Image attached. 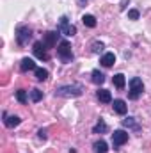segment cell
Instances as JSON below:
<instances>
[{
	"label": "cell",
	"mask_w": 151,
	"mask_h": 153,
	"mask_svg": "<svg viewBox=\"0 0 151 153\" xmlns=\"http://www.w3.org/2000/svg\"><path fill=\"white\" fill-rule=\"evenodd\" d=\"M57 57H59V61H61V62H64V64L73 62L75 53H73L71 45H70V41H68V39L59 41V45H57Z\"/></svg>",
	"instance_id": "obj_2"
},
{
	"label": "cell",
	"mask_w": 151,
	"mask_h": 153,
	"mask_svg": "<svg viewBox=\"0 0 151 153\" xmlns=\"http://www.w3.org/2000/svg\"><path fill=\"white\" fill-rule=\"evenodd\" d=\"M32 52H34V55L38 57L39 61H48V46L43 43V41H36L34 43V46H32Z\"/></svg>",
	"instance_id": "obj_7"
},
{
	"label": "cell",
	"mask_w": 151,
	"mask_h": 153,
	"mask_svg": "<svg viewBox=\"0 0 151 153\" xmlns=\"http://www.w3.org/2000/svg\"><path fill=\"white\" fill-rule=\"evenodd\" d=\"M30 39H32V30L27 25H18L16 27V43L20 46H25Z\"/></svg>",
	"instance_id": "obj_5"
},
{
	"label": "cell",
	"mask_w": 151,
	"mask_h": 153,
	"mask_svg": "<svg viewBox=\"0 0 151 153\" xmlns=\"http://www.w3.org/2000/svg\"><path fill=\"white\" fill-rule=\"evenodd\" d=\"M123 126H126V128H130V130H133V132H141L139 123H137L135 117H132V116H128V117L123 119Z\"/></svg>",
	"instance_id": "obj_14"
},
{
	"label": "cell",
	"mask_w": 151,
	"mask_h": 153,
	"mask_svg": "<svg viewBox=\"0 0 151 153\" xmlns=\"http://www.w3.org/2000/svg\"><path fill=\"white\" fill-rule=\"evenodd\" d=\"M34 75H36V78H38L39 82H44L50 73H48V70H44V68H36V70H34Z\"/></svg>",
	"instance_id": "obj_21"
},
{
	"label": "cell",
	"mask_w": 151,
	"mask_h": 153,
	"mask_svg": "<svg viewBox=\"0 0 151 153\" xmlns=\"http://www.w3.org/2000/svg\"><path fill=\"white\" fill-rule=\"evenodd\" d=\"M114 112H115V114H119V116H124L126 114V112H128V105H126V102H124V100H119V98H117V100H114Z\"/></svg>",
	"instance_id": "obj_10"
},
{
	"label": "cell",
	"mask_w": 151,
	"mask_h": 153,
	"mask_svg": "<svg viewBox=\"0 0 151 153\" xmlns=\"http://www.w3.org/2000/svg\"><path fill=\"white\" fill-rule=\"evenodd\" d=\"M128 4H130V0H123V2H121V11H124Z\"/></svg>",
	"instance_id": "obj_26"
},
{
	"label": "cell",
	"mask_w": 151,
	"mask_h": 153,
	"mask_svg": "<svg viewBox=\"0 0 151 153\" xmlns=\"http://www.w3.org/2000/svg\"><path fill=\"white\" fill-rule=\"evenodd\" d=\"M107 132H109V125L105 123V119L100 117L98 123L93 126V134H100V135H101V134H107Z\"/></svg>",
	"instance_id": "obj_15"
},
{
	"label": "cell",
	"mask_w": 151,
	"mask_h": 153,
	"mask_svg": "<svg viewBox=\"0 0 151 153\" xmlns=\"http://www.w3.org/2000/svg\"><path fill=\"white\" fill-rule=\"evenodd\" d=\"M144 93V84L139 76H133L130 80V93H128V98L130 100H139L141 94Z\"/></svg>",
	"instance_id": "obj_4"
},
{
	"label": "cell",
	"mask_w": 151,
	"mask_h": 153,
	"mask_svg": "<svg viewBox=\"0 0 151 153\" xmlns=\"http://www.w3.org/2000/svg\"><path fill=\"white\" fill-rule=\"evenodd\" d=\"M38 66H36V62L30 59V57H23L21 59V62H20V71H23V73H27V71H34Z\"/></svg>",
	"instance_id": "obj_9"
},
{
	"label": "cell",
	"mask_w": 151,
	"mask_h": 153,
	"mask_svg": "<svg viewBox=\"0 0 151 153\" xmlns=\"http://www.w3.org/2000/svg\"><path fill=\"white\" fill-rule=\"evenodd\" d=\"M82 23H84L87 29H94V27L98 25V22H96V18H94L93 14H84V16H82Z\"/></svg>",
	"instance_id": "obj_17"
},
{
	"label": "cell",
	"mask_w": 151,
	"mask_h": 153,
	"mask_svg": "<svg viewBox=\"0 0 151 153\" xmlns=\"http://www.w3.org/2000/svg\"><path fill=\"white\" fill-rule=\"evenodd\" d=\"M128 18H130V20H139V18H141V13H139L137 9H130V11H128Z\"/></svg>",
	"instance_id": "obj_24"
},
{
	"label": "cell",
	"mask_w": 151,
	"mask_h": 153,
	"mask_svg": "<svg viewBox=\"0 0 151 153\" xmlns=\"http://www.w3.org/2000/svg\"><path fill=\"white\" fill-rule=\"evenodd\" d=\"M16 100H18L20 103H27V102H29L27 91H25V89H18V91H16Z\"/></svg>",
	"instance_id": "obj_23"
},
{
	"label": "cell",
	"mask_w": 151,
	"mask_h": 153,
	"mask_svg": "<svg viewBox=\"0 0 151 153\" xmlns=\"http://www.w3.org/2000/svg\"><path fill=\"white\" fill-rule=\"evenodd\" d=\"M128 143V132H124V130H114L112 134V146L114 150H119L123 144H126Z\"/></svg>",
	"instance_id": "obj_6"
},
{
	"label": "cell",
	"mask_w": 151,
	"mask_h": 153,
	"mask_svg": "<svg viewBox=\"0 0 151 153\" xmlns=\"http://www.w3.org/2000/svg\"><path fill=\"white\" fill-rule=\"evenodd\" d=\"M93 150H94V153H109V144H107L103 139H98V141L93 144Z\"/></svg>",
	"instance_id": "obj_16"
},
{
	"label": "cell",
	"mask_w": 151,
	"mask_h": 153,
	"mask_svg": "<svg viewBox=\"0 0 151 153\" xmlns=\"http://www.w3.org/2000/svg\"><path fill=\"white\" fill-rule=\"evenodd\" d=\"M57 38H59L57 32H46L44 38H43V43H44L48 48H53L55 45H59V43H57Z\"/></svg>",
	"instance_id": "obj_13"
},
{
	"label": "cell",
	"mask_w": 151,
	"mask_h": 153,
	"mask_svg": "<svg viewBox=\"0 0 151 153\" xmlns=\"http://www.w3.org/2000/svg\"><path fill=\"white\" fill-rule=\"evenodd\" d=\"M100 62H101V66H103V68H110V66L115 64V55H114L112 52H107V53H103V55H101Z\"/></svg>",
	"instance_id": "obj_12"
},
{
	"label": "cell",
	"mask_w": 151,
	"mask_h": 153,
	"mask_svg": "<svg viewBox=\"0 0 151 153\" xmlns=\"http://www.w3.org/2000/svg\"><path fill=\"white\" fill-rule=\"evenodd\" d=\"M96 96H98V100H100L101 103H110V102H112V94H110L109 89L100 87V89L96 91Z\"/></svg>",
	"instance_id": "obj_11"
},
{
	"label": "cell",
	"mask_w": 151,
	"mask_h": 153,
	"mask_svg": "<svg viewBox=\"0 0 151 153\" xmlns=\"http://www.w3.org/2000/svg\"><path fill=\"white\" fill-rule=\"evenodd\" d=\"M38 137L39 139H43V141L46 139V130H44V128H39L38 130Z\"/></svg>",
	"instance_id": "obj_25"
},
{
	"label": "cell",
	"mask_w": 151,
	"mask_h": 153,
	"mask_svg": "<svg viewBox=\"0 0 151 153\" xmlns=\"http://www.w3.org/2000/svg\"><path fill=\"white\" fill-rule=\"evenodd\" d=\"M2 117H4V125H5L7 128H14V126H18V125L21 123V119H20L18 116H9L5 111L2 112Z\"/></svg>",
	"instance_id": "obj_8"
},
{
	"label": "cell",
	"mask_w": 151,
	"mask_h": 153,
	"mask_svg": "<svg viewBox=\"0 0 151 153\" xmlns=\"http://www.w3.org/2000/svg\"><path fill=\"white\" fill-rule=\"evenodd\" d=\"M85 91V87L80 82H73V84H66V85H57L53 94L59 98H78L82 96Z\"/></svg>",
	"instance_id": "obj_1"
},
{
	"label": "cell",
	"mask_w": 151,
	"mask_h": 153,
	"mask_svg": "<svg viewBox=\"0 0 151 153\" xmlns=\"http://www.w3.org/2000/svg\"><path fill=\"white\" fill-rule=\"evenodd\" d=\"M78 2H80V4H85V2H87V0H78Z\"/></svg>",
	"instance_id": "obj_27"
},
{
	"label": "cell",
	"mask_w": 151,
	"mask_h": 153,
	"mask_svg": "<svg viewBox=\"0 0 151 153\" xmlns=\"http://www.w3.org/2000/svg\"><path fill=\"white\" fill-rule=\"evenodd\" d=\"M57 32H59V34H62V36H66V38H71V36H75V34H76V27L73 25V23H70V18L64 14V16H61V18H59Z\"/></svg>",
	"instance_id": "obj_3"
},
{
	"label": "cell",
	"mask_w": 151,
	"mask_h": 153,
	"mask_svg": "<svg viewBox=\"0 0 151 153\" xmlns=\"http://www.w3.org/2000/svg\"><path fill=\"white\" fill-rule=\"evenodd\" d=\"M91 82L96 84V85H101V84L105 82V75H103L100 70H94V71L91 73Z\"/></svg>",
	"instance_id": "obj_18"
},
{
	"label": "cell",
	"mask_w": 151,
	"mask_h": 153,
	"mask_svg": "<svg viewBox=\"0 0 151 153\" xmlns=\"http://www.w3.org/2000/svg\"><path fill=\"white\" fill-rule=\"evenodd\" d=\"M112 84L117 87V89H124V85H126V78H124L123 73H117V75H114Z\"/></svg>",
	"instance_id": "obj_19"
},
{
	"label": "cell",
	"mask_w": 151,
	"mask_h": 153,
	"mask_svg": "<svg viewBox=\"0 0 151 153\" xmlns=\"http://www.w3.org/2000/svg\"><path fill=\"white\" fill-rule=\"evenodd\" d=\"M29 98H30V102L38 103V102L43 100V91H39V89H30V91H29Z\"/></svg>",
	"instance_id": "obj_20"
},
{
	"label": "cell",
	"mask_w": 151,
	"mask_h": 153,
	"mask_svg": "<svg viewBox=\"0 0 151 153\" xmlns=\"http://www.w3.org/2000/svg\"><path fill=\"white\" fill-rule=\"evenodd\" d=\"M103 48H105V45H103L101 41H93V43H91V52H93V53H101Z\"/></svg>",
	"instance_id": "obj_22"
}]
</instances>
